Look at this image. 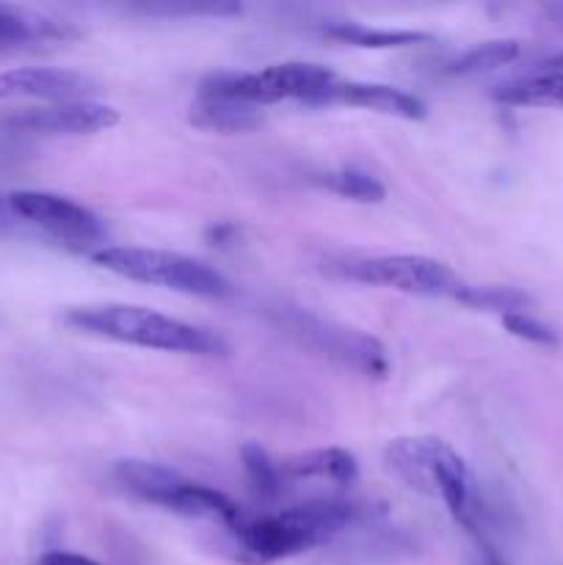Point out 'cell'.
<instances>
[{
	"label": "cell",
	"instance_id": "16",
	"mask_svg": "<svg viewBox=\"0 0 563 565\" xmlns=\"http://www.w3.org/2000/svg\"><path fill=\"white\" fill-rule=\"evenodd\" d=\"M502 105L517 108H563V75H535L513 81L495 94Z\"/></svg>",
	"mask_w": 563,
	"mask_h": 565
},
{
	"label": "cell",
	"instance_id": "17",
	"mask_svg": "<svg viewBox=\"0 0 563 565\" xmlns=\"http://www.w3.org/2000/svg\"><path fill=\"white\" fill-rule=\"evenodd\" d=\"M458 303L478 312H495L500 318L513 312H524L530 307V296L519 287L508 285H464L456 296Z\"/></svg>",
	"mask_w": 563,
	"mask_h": 565
},
{
	"label": "cell",
	"instance_id": "26",
	"mask_svg": "<svg viewBox=\"0 0 563 565\" xmlns=\"http://www.w3.org/2000/svg\"><path fill=\"white\" fill-rule=\"evenodd\" d=\"M539 72H544V75H563V53L546 58L544 64H541Z\"/></svg>",
	"mask_w": 563,
	"mask_h": 565
},
{
	"label": "cell",
	"instance_id": "4",
	"mask_svg": "<svg viewBox=\"0 0 563 565\" xmlns=\"http://www.w3.org/2000/svg\"><path fill=\"white\" fill-rule=\"evenodd\" d=\"M110 478L125 494L163 508V511L180 513L188 519H208V522L224 524L226 530L241 522V511L230 497L210 489V486L193 483V480L182 478L180 472L160 467V463L127 458L110 469Z\"/></svg>",
	"mask_w": 563,
	"mask_h": 565
},
{
	"label": "cell",
	"instance_id": "18",
	"mask_svg": "<svg viewBox=\"0 0 563 565\" xmlns=\"http://www.w3.org/2000/svg\"><path fill=\"white\" fill-rule=\"evenodd\" d=\"M519 55L517 39H491V42H480L469 47L467 53L458 55L447 72L450 75H480V72L500 70V66L511 64Z\"/></svg>",
	"mask_w": 563,
	"mask_h": 565
},
{
	"label": "cell",
	"instance_id": "6",
	"mask_svg": "<svg viewBox=\"0 0 563 565\" xmlns=\"http://www.w3.org/2000/svg\"><path fill=\"white\" fill-rule=\"evenodd\" d=\"M270 318L287 337H293L298 345L309 348L318 356L331 359V362L342 364L348 370H357L368 379L381 381L390 375V353L368 331L318 318V315L307 312L301 307H290V303H279V307L270 309Z\"/></svg>",
	"mask_w": 563,
	"mask_h": 565
},
{
	"label": "cell",
	"instance_id": "27",
	"mask_svg": "<svg viewBox=\"0 0 563 565\" xmlns=\"http://www.w3.org/2000/svg\"><path fill=\"white\" fill-rule=\"evenodd\" d=\"M480 565H506L489 544H480Z\"/></svg>",
	"mask_w": 563,
	"mask_h": 565
},
{
	"label": "cell",
	"instance_id": "10",
	"mask_svg": "<svg viewBox=\"0 0 563 565\" xmlns=\"http://www.w3.org/2000/svg\"><path fill=\"white\" fill-rule=\"evenodd\" d=\"M3 125L11 132H28V136H88L119 125V114L110 105L77 99V103L47 105V108L17 110Z\"/></svg>",
	"mask_w": 563,
	"mask_h": 565
},
{
	"label": "cell",
	"instance_id": "2",
	"mask_svg": "<svg viewBox=\"0 0 563 565\" xmlns=\"http://www.w3.org/2000/svg\"><path fill=\"white\" fill-rule=\"evenodd\" d=\"M384 463L412 491L439 497L467 533L478 535V497L464 458L436 436H401L384 450Z\"/></svg>",
	"mask_w": 563,
	"mask_h": 565
},
{
	"label": "cell",
	"instance_id": "11",
	"mask_svg": "<svg viewBox=\"0 0 563 565\" xmlns=\"http://www.w3.org/2000/svg\"><path fill=\"white\" fill-rule=\"evenodd\" d=\"M97 92V83L83 72L55 66H22L0 72V99H47V103H77Z\"/></svg>",
	"mask_w": 563,
	"mask_h": 565
},
{
	"label": "cell",
	"instance_id": "9",
	"mask_svg": "<svg viewBox=\"0 0 563 565\" xmlns=\"http://www.w3.org/2000/svg\"><path fill=\"white\" fill-rule=\"evenodd\" d=\"M342 274L353 281L425 298H456L464 287L461 276L439 259L419 254H395V257L353 259L342 265Z\"/></svg>",
	"mask_w": 563,
	"mask_h": 565
},
{
	"label": "cell",
	"instance_id": "24",
	"mask_svg": "<svg viewBox=\"0 0 563 565\" xmlns=\"http://www.w3.org/2000/svg\"><path fill=\"white\" fill-rule=\"evenodd\" d=\"M39 565H103L97 561H92V557H83V555H75V552H44L42 561Z\"/></svg>",
	"mask_w": 563,
	"mask_h": 565
},
{
	"label": "cell",
	"instance_id": "20",
	"mask_svg": "<svg viewBox=\"0 0 563 565\" xmlns=\"http://www.w3.org/2000/svg\"><path fill=\"white\" fill-rule=\"evenodd\" d=\"M61 33H64V28H59L55 22L39 20V17L11 9V6H0V50L33 42V39L42 36H61Z\"/></svg>",
	"mask_w": 563,
	"mask_h": 565
},
{
	"label": "cell",
	"instance_id": "19",
	"mask_svg": "<svg viewBox=\"0 0 563 565\" xmlns=\"http://www.w3.org/2000/svg\"><path fill=\"white\" fill-rule=\"evenodd\" d=\"M241 463H243V472H246L248 483H252V489L257 491L259 497H265V500H274V497L282 494V489H285V480H282L279 461H274L265 447H259L257 441H246V445L241 447Z\"/></svg>",
	"mask_w": 563,
	"mask_h": 565
},
{
	"label": "cell",
	"instance_id": "1",
	"mask_svg": "<svg viewBox=\"0 0 563 565\" xmlns=\"http://www.w3.org/2000/svg\"><path fill=\"white\" fill-rule=\"evenodd\" d=\"M64 323L72 329L105 340L127 342V345L152 348L166 353H185V356H226V342L219 334L199 326L160 315L155 309L130 307V303H94L77 307L64 315Z\"/></svg>",
	"mask_w": 563,
	"mask_h": 565
},
{
	"label": "cell",
	"instance_id": "22",
	"mask_svg": "<svg viewBox=\"0 0 563 565\" xmlns=\"http://www.w3.org/2000/svg\"><path fill=\"white\" fill-rule=\"evenodd\" d=\"M500 320H502V326L508 329V334L519 337V340L533 342V345H541V348L561 345V337H557V331L552 329V326H546L544 320L533 318V315L513 312V315H506V318H500Z\"/></svg>",
	"mask_w": 563,
	"mask_h": 565
},
{
	"label": "cell",
	"instance_id": "15",
	"mask_svg": "<svg viewBox=\"0 0 563 565\" xmlns=\"http://www.w3.org/2000/svg\"><path fill=\"white\" fill-rule=\"evenodd\" d=\"M329 39H337L342 44H353V47H370V50H390V47H417V44H428V33L419 31H384V28H368L362 22H331L323 28Z\"/></svg>",
	"mask_w": 563,
	"mask_h": 565
},
{
	"label": "cell",
	"instance_id": "21",
	"mask_svg": "<svg viewBox=\"0 0 563 565\" xmlns=\"http://www.w3.org/2000/svg\"><path fill=\"white\" fill-rule=\"evenodd\" d=\"M320 185H326L329 191L340 193V196L353 199V202L362 204H375L386 196L384 185L375 180L373 174L359 169H340V171H329V174L320 177Z\"/></svg>",
	"mask_w": 563,
	"mask_h": 565
},
{
	"label": "cell",
	"instance_id": "7",
	"mask_svg": "<svg viewBox=\"0 0 563 565\" xmlns=\"http://www.w3.org/2000/svg\"><path fill=\"white\" fill-rule=\"evenodd\" d=\"M337 81L331 70L307 61H287V64L265 66L259 72H215L199 86L204 99H235L259 108V105L282 103V99H301L312 105L323 88Z\"/></svg>",
	"mask_w": 563,
	"mask_h": 565
},
{
	"label": "cell",
	"instance_id": "12",
	"mask_svg": "<svg viewBox=\"0 0 563 565\" xmlns=\"http://www.w3.org/2000/svg\"><path fill=\"white\" fill-rule=\"evenodd\" d=\"M312 105H351V108L375 110L397 119H425V103L403 88L386 86V83H362V81H334L329 88L312 99Z\"/></svg>",
	"mask_w": 563,
	"mask_h": 565
},
{
	"label": "cell",
	"instance_id": "28",
	"mask_svg": "<svg viewBox=\"0 0 563 565\" xmlns=\"http://www.w3.org/2000/svg\"><path fill=\"white\" fill-rule=\"evenodd\" d=\"M550 17L557 22V25H563V3L550 6Z\"/></svg>",
	"mask_w": 563,
	"mask_h": 565
},
{
	"label": "cell",
	"instance_id": "13",
	"mask_svg": "<svg viewBox=\"0 0 563 565\" xmlns=\"http://www.w3.org/2000/svg\"><path fill=\"white\" fill-rule=\"evenodd\" d=\"M282 480H326V483L351 486L359 478L357 456L342 447L307 450L279 461Z\"/></svg>",
	"mask_w": 563,
	"mask_h": 565
},
{
	"label": "cell",
	"instance_id": "25",
	"mask_svg": "<svg viewBox=\"0 0 563 565\" xmlns=\"http://www.w3.org/2000/svg\"><path fill=\"white\" fill-rule=\"evenodd\" d=\"M22 226L9 207V193H0V235H20Z\"/></svg>",
	"mask_w": 563,
	"mask_h": 565
},
{
	"label": "cell",
	"instance_id": "23",
	"mask_svg": "<svg viewBox=\"0 0 563 565\" xmlns=\"http://www.w3.org/2000/svg\"><path fill=\"white\" fill-rule=\"evenodd\" d=\"M149 14H237V3H152Z\"/></svg>",
	"mask_w": 563,
	"mask_h": 565
},
{
	"label": "cell",
	"instance_id": "14",
	"mask_svg": "<svg viewBox=\"0 0 563 565\" xmlns=\"http://www.w3.org/2000/svg\"><path fill=\"white\" fill-rule=\"evenodd\" d=\"M193 127L199 130H213V132H248L254 127L263 125V114L259 108L246 103H235V99H204L191 105L188 114Z\"/></svg>",
	"mask_w": 563,
	"mask_h": 565
},
{
	"label": "cell",
	"instance_id": "3",
	"mask_svg": "<svg viewBox=\"0 0 563 565\" xmlns=\"http://www.w3.org/2000/svg\"><path fill=\"white\" fill-rule=\"evenodd\" d=\"M357 519V505L346 500H309L274 516L237 522L232 535L243 561L268 565L301 555L340 535Z\"/></svg>",
	"mask_w": 563,
	"mask_h": 565
},
{
	"label": "cell",
	"instance_id": "8",
	"mask_svg": "<svg viewBox=\"0 0 563 565\" xmlns=\"http://www.w3.org/2000/svg\"><path fill=\"white\" fill-rule=\"evenodd\" d=\"M11 213L20 221L22 232H36L44 241L75 254L105 248V226L97 215L72 199L47 191H11Z\"/></svg>",
	"mask_w": 563,
	"mask_h": 565
},
{
	"label": "cell",
	"instance_id": "5",
	"mask_svg": "<svg viewBox=\"0 0 563 565\" xmlns=\"http://www.w3.org/2000/svg\"><path fill=\"white\" fill-rule=\"evenodd\" d=\"M88 259L94 265H99V268L110 270L116 276H125L130 281L166 287V290L185 292V296L230 298L235 292V287H232V281L224 274L177 252H158V248L136 246H105L99 252H94Z\"/></svg>",
	"mask_w": 563,
	"mask_h": 565
}]
</instances>
